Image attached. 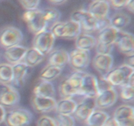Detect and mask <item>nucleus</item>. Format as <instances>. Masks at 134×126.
Listing matches in <instances>:
<instances>
[{"label": "nucleus", "mask_w": 134, "mask_h": 126, "mask_svg": "<svg viewBox=\"0 0 134 126\" xmlns=\"http://www.w3.org/2000/svg\"><path fill=\"white\" fill-rule=\"evenodd\" d=\"M22 19L27 25L29 31L34 35L43 30H47L42 10L37 9L25 11L22 15Z\"/></svg>", "instance_id": "6e6552de"}, {"label": "nucleus", "mask_w": 134, "mask_h": 126, "mask_svg": "<svg viewBox=\"0 0 134 126\" xmlns=\"http://www.w3.org/2000/svg\"><path fill=\"white\" fill-rule=\"evenodd\" d=\"M32 114L24 108H13L6 112L4 123L6 126H29Z\"/></svg>", "instance_id": "39448f33"}, {"label": "nucleus", "mask_w": 134, "mask_h": 126, "mask_svg": "<svg viewBox=\"0 0 134 126\" xmlns=\"http://www.w3.org/2000/svg\"><path fill=\"white\" fill-rule=\"evenodd\" d=\"M124 64L132 68H134V55H130V56H126L125 60H124Z\"/></svg>", "instance_id": "58836bf2"}, {"label": "nucleus", "mask_w": 134, "mask_h": 126, "mask_svg": "<svg viewBox=\"0 0 134 126\" xmlns=\"http://www.w3.org/2000/svg\"><path fill=\"white\" fill-rule=\"evenodd\" d=\"M119 32L111 26L105 28L98 32L97 43L109 47H114L118 38Z\"/></svg>", "instance_id": "aec40b11"}, {"label": "nucleus", "mask_w": 134, "mask_h": 126, "mask_svg": "<svg viewBox=\"0 0 134 126\" xmlns=\"http://www.w3.org/2000/svg\"><path fill=\"white\" fill-rule=\"evenodd\" d=\"M55 38L75 39L81 30L79 26L71 20L65 22H58L49 29Z\"/></svg>", "instance_id": "f03ea898"}, {"label": "nucleus", "mask_w": 134, "mask_h": 126, "mask_svg": "<svg viewBox=\"0 0 134 126\" xmlns=\"http://www.w3.org/2000/svg\"><path fill=\"white\" fill-rule=\"evenodd\" d=\"M113 117L119 126H134V108L129 104H122L115 108Z\"/></svg>", "instance_id": "4468645a"}, {"label": "nucleus", "mask_w": 134, "mask_h": 126, "mask_svg": "<svg viewBox=\"0 0 134 126\" xmlns=\"http://www.w3.org/2000/svg\"><path fill=\"white\" fill-rule=\"evenodd\" d=\"M85 126H91V125H86Z\"/></svg>", "instance_id": "37998d69"}, {"label": "nucleus", "mask_w": 134, "mask_h": 126, "mask_svg": "<svg viewBox=\"0 0 134 126\" xmlns=\"http://www.w3.org/2000/svg\"><path fill=\"white\" fill-rule=\"evenodd\" d=\"M110 26V23L109 18H108V17L105 18H102V19H97L96 32H99V31H101V30H103L105 28L107 27V26Z\"/></svg>", "instance_id": "e433bc0d"}, {"label": "nucleus", "mask_w": 134, "mask_h": 126, "mask_svg": "<svg viewBox=\"0 0 134 126\" xmlns=\"http://www.w3.org/2000/svg\"><path fill=\"white\" fill-rule=\"evenodd\" d=\"M56 126H75V119L72 116L57 115L54 118Z\"/></svg>", "instance_id": "473e14b6"}, {"label": "nucleus", "mask_w": 134, "mask_h": 126, "mask_svg": "<svg viewBox=\"0 0 134 126\" xmlns=\"http://www.w3.org/2000/svg\"><path fill=\"white\" fill-rule=\"evenodd\" d=\"M131 22V17L122 12H117L109 18L110 26L118 31H123Z\"/></svg>", "instance_id": "bb28decb"}, {"label": "nucleus", "mask_w": 134, "mask_h": 126, "mask_svg": "<svg viewBox=\"0 0 134 126\" xmlns=\"http://www.w3.org/2000/svg\"><path fill=\"white\" fill-rule=\"evenodd\" d=\"M98 93V78L94 75L85 72L80 89V96L94 99Z\"/></svg>", "instance_id": "9b49d317"}, {"label": "nucleus", "mask_w": 134, "mask_h": 126, "mask_svg": "<svg viewBox=\"0 0 134 126\" xmlns=\"http://www.w3.org/2000/svg\"><path fill=\"white\" fill-rule=\"evenodd\" d=\"M23 38L20 30L14 26H7L0 30V47L6 49L19 45Z\"/></svg>", "instance_id": "423d86ee"}, {"label": "nucleus", "mask_w": 134, "mask_h": 126, "mask_svg": "<svg viewBox=\"0 0 134 126\" xmlns=\"http://www.w3.org/2000/svg\"><path fill=\"white\" fill-rule=\"evenodd\" d=\"M70 20L79 26L81 33L89 34L96 32L97 19L91 15L87 10L79 9L75 10L71 14Z\"/></svg>", "instance_id": "20e7f679"}, {"label": "nucleus", "mask_w": 134, "mask_h": 126, "mask_svg": "<svg viewBox=\"0 0 134 126\" xmlns=\"http://www.w3.org/2000/svg\"><path fill=\"white\" fill-rule=\"evenodd\" d=\"M48 55V64L62 69L69 62V53L64 49L53 50Z\"/></svg>", "instance_id": "5701e85b"}, {"label": "nucleus", "mask_w": 134, "mask_h": 126, "mask_svg": "<svg viewBox=\"0 0 134 126\" xmlns=\"http://www.w3.org/2000/svg\"><path fill=\"white\" fill-rule=\"evenodd\" d=\"M18 2L26 11L37 9L40 4L39 0H20Z\"/></svg>", "instance_id": "72a5a7b5"}, {"label": "nucleus", "mask_w": 134, "mask_h": 126, "mask_svg": "<svg viewBox=\"0 0 134 126\" xmlns=\"http://www.w3.org/2000/svg\"><path fill=\"white\" fill-rule=\"evenodd\" d=\"M126 9L128 10V12L133 14L134 13V0H130L129 3L127 5Z\"/></svg>", "instance_id": "79ce46f5"}, {"label": "nucleus", "mask_w": 134, "mask_h": 126, "mask_svg": "<svg viewBox=\"0 0 134 126\" xmlns=\"http://www.w3.org/2000/svg\"><path fill=\"white\" fill-rule=\"evenodd\" d=\"M134 75V68L123 64L111 69L106 76L103 77L113 87H119L128 82L129 79Z\"/></svg>", "instance_id": "7ed1b4c3"}, {"label": "nucleus", "mask_w": 134, "mask_h": 126, "mask_svg": "<svg viewBox=\"0 0 134 126\" xmlns=\"http://www.w3.org/2000/svg\"><path fill=\"white\" fill-rule=\"evenodd\" d=\"M33 95L47 98H54L55 89L52 82L38 80L33 88Z\"/></svg>", "instance_id": "412c9836"}, {"label": "nucleus", "mask_w": 134, "mask_h": 126, "mask_svg": "<svg viewBox=\"0 0 134 126\" xmlns=\"http://www.w3.org/2000/svg\"><path fill=\"white\" fill-rule=\"evenodd\" d=\"M27 49V47H25L20 45L6 49H5L3 53L4 58L7 60L8 64L10 65L13 66L14 64H18L22 62Z\"/></svg>", "instance_id": "4be33fe9"}, {"label": "nucleus", "mask_w": 134, "mask_h": 126, "mask_svg": "<svg viewBox=\"0 0 134 126\" xmlns=\"http://www.w3.org/2000/svg\"><path fill=\"white\" fill-rule=\"evenodd\" d=\"M76 106L77 102L72 98H62L56 101L54 111L57 115L72 116Z\"/></svg>", "instance_id": "b1692460"}, {"label": "nucleus", "mask_w": 134, "mask_h": 126, "mask_svg": "<svg viewBox=\"0 0 134 126\" xmlns=\"http://www.w3.org/2000/svg\"><path fill=\"white\" fill-rule=\"evenodd\" d=\"M13 67V80L10 85L17 89L22 88L25 85L31 73L32 68L27 66L23 62L14 64Z\"/></svg>", "instance_id": "f8f14e48"}, {"label": "nucleus", "mask_w": 134, "mask_h": 126, "mask_svg": "<svg viewBox=\"0 0 134 126\" xmlns=\"http://www.w3.org/2000/svg\"><path fill=\"white\" fill-rule=\"evenodd\" d=\"M120 96L122 101L126 102H132L134 99V85L126 83L120 87Z\"/></svg>", "instance_id": "2f4dec72"}, {"label": "nucleus", "mask_w": 134, "mask_h": 126, "mask_svg": "<svg viewBox=\"0 0 134 126\" xmlns=\"http://www.w3.org/2000/svg\"><path fill=\"white\" fill-rule=\"evenodd\" d=\"M84 74L85 72L82 71H75L62 81L59 87V93L62 98H73L75 96H80Z\"/></svg>", "instance_id": "f257e3e1"}, {"label": "nucleus", "mask_w": 134, "mask_h": 126, "mask_svg": "<svg viewBox=\"0 0 134 126\" xmlns=\"http://www.w3.org/2000/svg\"><path fill=\"white\" fill-rule=\"evenodd\" d=\"M117 98L118 93L115 87H111L101 91L94 98L96 108L102 110L109 108L115 104Z\"/></svg>", "instance_id": "ddd939ff"}, {"label": "nucleus", "mask_w": 134, "mask_h": 126, "mask_svg": "<svg viewBox=\"0 0 134 126\" xmlns=\"http://www.w3.org/2000/svg\"><path fill=\"white\" fill-rule=\"evenodd\" d=\"M129 1L130 0H122V1L111 0L109 1V3L110 7H112L115 10H121L126 7Z\"/></svg>", "instance_id": "c9c22d12"}, {"label": "nucleus", "mask_w": 134, "mask_h": 126, "mask_svg": "<svg viewBox=\"0 0 134 126\" xmlns=\"http://www.w3.org/2000/svg\"><path fill=\"white\" fill-rule=\"evenodd\" d=\"M56 101L53 98H47L33 95L31 104L33 109L39 114H47L55 110Z\"/></svg>", "instance_id": "a211bd4d"}, {"label": "nucleus", "mask_w": 134, "mask_h": 126, "mask_svg": "<svg viewBox=\"0 0 134 126\" xmlns=\"http://www.w3.org/2000/svg\"><path fill=\"white\" fill-rule=\"evenodd\" d=\"M62 71V68L47 64V65L45 66L39 73V79L52 82L61 74Z\"/></svg>", "instance_id": "cd10ccee"}, {"label": "nucleus", "mask_w": 134, "mask_h": 126, "mask_svg": "<svg viewBox=\"0 0 134 126\" xmlns=\"http://www.w3.org/2000/svg\"><path fill=\"white\" fill-rule=\"evenodd\" d=\"M5 114H6L5 108L4 107H3L1 105H0V124L4 122Z\"/></svg>", "instance_id": "a19ab883"}, {"label": "nucleus", "mask_w": 134, "mask_h": 126, "mask_svg": "<svg viewBox=\"0 0 134 126\" xmlns=\"http://www.w3.org/2000/svg\"><path fill=\"white\" fill-rule=\"evenodd\" d=\"M37 126H56L54 118L48 116H41L37 121Z\"/></svg>", "instance_id": "f704fd0d"}, {"label": "nucleus", "mask_w": 134, "mask_h": 126, "mask_svg": "<svg viewBox=\"0 0 134 126\" xmlns=\"http://www.w3.org/2000/svg\"><path fill=\"white\" fill-rule=\"evenodd\" d=\"M68 1L66 0H50L48 1V3L52 5L55 6H61V5H65Z\"/></svg>", "instance_id": "ea45409f"}, {"label": "nucleus", "mask_w": 134, "mask_h": 126, "mask_svg": "<svg viewBox=\"0 0 134 126\" xmlns=\"http://www.w3.org/2000/svg\"><path fill=\"white\" fill-rule=\"evenodd\" d=\"M103 126H119V125H118L117 122H116L115 118L113 117V116H109L107 119H106L105 123H103Z\"/></svg>", "instance_id": "4c0bfd02"}, {"label": "nucleus", "mask_w": 134, "mask_h": 126, "mask_svg": "<svg viewBox=\"0 0 134 126\" xmlns=\"http://www.w3.org/2000/svg\"><path fill=\"white\" fill-rule=\"evenodd\" d=\"M55 39L49 30H44L34 35L33 47L46 56L52 51Z\"/></svg>", "instance_id": "0eeeda50"}, {"label": "nucleus", "mask_w": 134, "mask_h": 126, "mask_svg": "<svg viewBox=\"0 0 134 126\" xmlns=\"http://www.w3.org/2000/svg\"><path fill=\"white\" fill-rule=\"evenodd\" d=\"M20 102L18 90L10 85L0 84V105L7 108H13Z\"/></svg>", "instance_id": "9d476101"}, {"label": "nucleus", "mask_w": 134, "mask_h": 126, "mask_svg": "<svg viewBox=\"0 0 134 126\" xmlns=\"http://www.w3.org/2000/svg\"><path fill=\"white\" fill-rule=\"evenodd\" d=\"M113 65V58L111 55H102L96 54L92 59V66L102 77L107 74Z\"/></svg>", "instance_id": "f3484780"}, {"label": "nucleus", "mask_w": 134, "mask_h": 126, "mask_svg": "<svg viewBox=\"0 0 134 126\" xmlns=\"http://www.w3.org/2000/svg\"><path fill=\"white\" fill-rule=\"evenodd\" d=\"M108 117L109 115L105 112L96 108L88 118L86 124L91 126H103Z\"/></svg>", "instance_id": "c85d7f7f"}, {"label": "nucleus", "mask_w": 134, "mask_h": 126, "mask_svg": "<svg viewBox=\"0 0 134 126\" xmlns=\"http://www.w3.org/2000/svg\"><path fill=\"white\" fill-rule=\"evenodd\" d=\"M110 9L108 1L95 0L89 4L87 11L96 19L107 18Z\"/></svg>", "instance_id": "6ab92c4d"}, {"label": "nucleus", "mask_w": 134, "mask_h": 126, "mask_svg": "<svg viewBox=\"0 0 134 126\" xmlns=\"http://www.w3.org/2000/svg\"><path fill=\"white\" fill-rule=\"evenodd\" d=\"M13 80V67L8 63H0V84L10 85Z\"/></svg>", "instance_id": "7c9ffc66"}, {"label": "nucleus", "mask_w": 134, "mask_h": 126, "mask_svg": "<svg viewBox=\"0 0 134 126\" xmlns=\"http://www.w3.org/2000/svg\"><path fill=\"white\" fill-rule=\"evenodd\" d=\"M115 46L120 53L126 56L134 55L133 35L127 32L119 31Z\"/></svg>", "instance_id": "2eb2a0df"}, {"label": "nucleus", "mask_w": 134, "mask_h": 126, "mask_svg": "<svg viewBox=\"0 0 134 126\" xmlns=\"http://www.w3.org/2000/svg\"><path fill=\"white\" fill-rule=\"evenodd\" d=\"M90 55L88 52L74 49L69 53V65L76 71H82L86 68L90 63Z\"/></svg>", "instance_id": "dca6fc26"}, {"label": "nucleus", "mask_w": 134, "mask_h": 126, "mask_svg": "<svg viewBox=\"0 0 134 126\" xmlns=\"http://www.w3.org/2000/svg\"><path fill=\"white\" fill-rule=\"evenodd\" d=\"M97 43L96 38L88 34L81 33L75 39L76 49L88 52L95 48Z\"/></svg>", "instance_id": "393cba45"}, {"label": "nucleus", "mask_w": 134, "mask_h": 126, "mask_svg": "<svg viewBox=\"0 0 134 126\" xmlns=\"http://www.w3.org/2000/svg\"><path fill=\"white\" fill-rule=\"evenodd\" d=\"M45 56L34 47L27 48L24 56L22 62L26 64L27 66L32 68L44 60Z\"/></svg>", "instance_id": "a878e982"}, {"label": "nucleus", "mask_w": 134, "mask_h": 126, "mask_svg": "<svg viewBox=\"0 0 134 126\" xmlns=\"http://www.w3.org/2000/svg\"><path fill=\"white\" fill-rule=\"evenodd\" d=\"M47 30H49L54 24L59 22L60 18V12L54 8H46L42 10Z\"/></svg>", "instance_id": "c756f323"}, {"label": "nucleus", "mask_w": 134, "mask_h": 126, "mask_svg": "<svg viewBox=\"0 0 134 126\" xmlns=\"http://www.w3.org/2000/svg\"><path fill=\"white\" fill-rule=\"evenodd\" d=\"M96 108L94 98H83L77 102V106L72 116L75 120L86 123L88 118Z\"/></svg>", "instance_id": "1a4fd4ad"}]
</instances>
